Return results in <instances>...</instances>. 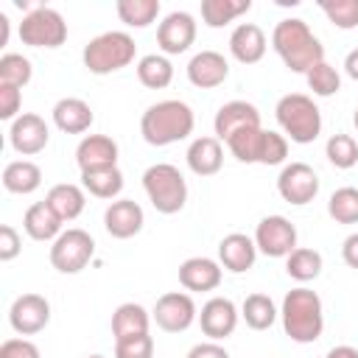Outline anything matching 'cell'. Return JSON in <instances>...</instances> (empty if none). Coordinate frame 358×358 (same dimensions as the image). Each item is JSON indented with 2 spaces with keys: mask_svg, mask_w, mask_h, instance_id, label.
<instances>
[{
  "mask_svg": "<svg viewBox=\"0 0 358 358\" xmlns=\"http://www.w3.org/2000/svg\"><path fill=\"white\" fill-rule=\"evenodd\" d=\"M20 39L28 48H59L67 39V22L56 8L34 6L20 22Z\"/></svg>",
  "mask_w": 358,
  "mask_h": 358,
  "instance_id": "7",
  "label": "cell"
},
{
  "mask_svg": "<svg viewBox=\"0 0 358 358\" xmlns=\"http://www.w3.org/2000/svg\"><path fill=\"white\" fill-rule=\"evenodd\" d=\"M341 257H344V263H347L350 268L358 271V232H352V235L344 238V243H341Z\"/></svg>",
  "mask_w": 358,
  "mask_h": 358,
  "instance_id": "47",
  "label": "cell"
},
{
  "mask_svg": "<svg viewBox=\"0 0 358 358\" xmlns=\"http://www.w3.org/2000/svg\"><path fill=\"white\" fill-rule=\"evenodd\" d=\"M324 157H327V162H330L333 168L350 171V168L358 165V140H355L352 134L338 131V134H333V137L324 143Z\"/></svg>",
  "mask_w": 358,
  "mask_h": 358,
  "instance_id": "35",
  "label": "cell"
},
{
  "mask_svg": "<svg viewBox=\"0 0 358 358\" xmlns=\"http://www.w3.org/2000/svg\"><path fill=\"white\" fill-rule=\"evenodd\" d=\"M187 168L196 173V176H215L224 165V148H221V140L218 137H196L190 145H187Z\"/></svg>",
  "mask_w": 358,
  "mask_h": 358,
  "instance_id": "25",
  "label": "cell"
},
{
  "mask_svg": "<svg viewBox=\"0 0 358 358\" xmlns=\"http://www.w3.org/2000/svg\"><path fill=\"white\" fill-rule=\"evenodd\" d=\"M324 358H358V350H355V347H350V344H338V347L327 350V355H324Z\"/></svg>",
  "mask_w": 358,
  "mask_h": 358,
  "instance_id": "49",
  "label": "cell"
},
{
  "mask_svg": "<svg viewBox=\"0 0 358 358\" xmlns=\"http://www.w3.org/2000/svg\"><path fill=\"white\" fill-rule=\"evenodd\" d=\"M117 143L109 134H84L81 143L76 145V165L78 171H95V168H109L117 165Z\"/></svg>",
  "mask_w": 358,
  "mask_h": 358,
  "instance_id": "19",
  "label": "cell"
},
{
  "mask_svg": "<svg viewBox=\"0 0 358 358\" xmlns=\"http://www.w3.org/2000/svg\"><path fill=\"white\" fill-rule=\"evenodd\" d=\"M255 246L266 257H288L296 249V227L285 215H266L255 227Z\"/></svg>",
  "mask_w": 358,
  "mask_h": 358,
  "instance_id": "10",
  "label": "cell"
},
{
  "mask_svg": "<svg viewBox=\"0 0 358 358\" xmlns=\"http://www.w3.org/2000/svg\"><path fill=\"white\" fill-rule=\"evenodd\" d=\"M196 115L193 109L179 98H165L151 103L140 117V134L148 145H173L179 140H187L193 134Z\"/></svg>",
  "mask_w": 358,
  "mask_h": 358,
  "instance_id": "2",
  "label": "cell"
},
{
  "mask_svg": "<svg viewBox=\"0 0 358 358\" xmlns=\"http://www.w3.org/2000/svg\"><path fill=\"white\" fill-rule=\"evenodd\" d=\"M271 48L282 59V64L291 73H308L313 64L324 62V48L319 36L310 31V25L299 17L280 20L271 31Z\"/></svg>",
  "mask_w": 358,
  "mask_h": 358,
  "instance_id": "1",
  "label": "cell"
},
{
  "mask_svg": "<svg viewBox=\"0 0 358 358\" xmlns=\"http://www.w3.org/2000/svg\"><path fill=\"white\" fill-rule=\"evenodd\" d=\"M143 224H145V213L134 199H115L103 210V229L117 241L134 238L143 229Z\"/></svg>",
  "mask_w": 358,
  "mask_h": 358,
  "instance_id": "16",
  "label": "cell"
},
{
  "mask_svg": "<svg viewBox=\"0 0 358 358\" xmlns=\"http://www.w3.org/2000/svg\"><path fill=\"white\" fill-rule=\"evenodd\" d=\"M322 266H324L322 255H319L316 249H310V246H296V249L285 257V274H288L291 280H296V282H310V280H316V277L322 274Z\"/></svg>",
  "mask_w": 358,
  "mask_h": 358,
  "instance_id": "32",
  "label": "cell"
},
{
  "mask_svg": "<svg viewBox=\"0 0 358 358\" xmlns=\"http://www.w3.org/2000/svg\"><path fill=\"white\" fill-rule=\"evenodd\" d=\"M319 8L336 28L341 31L358 28V0H322Z\"/></svg>",
  "mask_w": 358,
  "mask_h": 358,
  "instance_id": "40",
  "label": "cell"
},
{
  "mask_svg": "<svg viewBox=\"0 0 358 358\" xmlns=\"http://www.w3.org/2000/svg\"><path fill=\"white\" fill-rule=\"evenodd\" d=\"M277 193L288 204H310L319 193V173L308 162H288L277 176Z\"/></svg>",
  "mask_w": 358,
  "mask_h": 358,
  "instance_id": "11",
  "label": "cell"
},
{
  "mask_svg": "<svg viewBox=\"0 0 358 358\" xmlns=\"http://www.w3.org/2000/svg\"><path fill=\"white\" fill-rule=\"evenodd\" d=\"M288 157V137L282 131H263V143H260V157L257 165H282Z\"/></svg>",
  "mask_w": 358,
  "mask_h": 358,
  "instance_id": "41",
  "label": "cell"
},
{
  "mask_svg": "<svg viewBox=\"0 0 358 358\" xmlns=\"http://www.w3.org/2000/svg\"><path fill=\"white\" fill-rule=\"evenodd\" d=\"M352 123H355V131H358V106H355V115H352Z\"/></svg>",
  "mask_w": 358,
  "mask_h": 358,
  "instance_id": "51",
  "label": "cell"
},
{
  "mask_svg": "<svg viewBox=\"0 0 358 358\" xmlns=\"http://www.w3.org/2000/svg\"><path fill=\"white\" fill-rule=\"evenodd\" d=\"M143 190L151 207L162 215H173L187 204V182L171 162H154L143 171Z\"/></svg>",
  "mask_w": 358,
  "mask_h": 358,
  "instance_id": "6",
  "label": "cell"
},
{
  "mask_svg": "<svg viewBox=\"0 0 358 358\" xmlns=\"http://www.w3.org/2000/svg\"><path fill=\"white\" fill-rule=\"evenodd\" d=\"M327 215L336 224H358V187H336L327 199Z\"/></svg>",
  "mask_w": 358,
  "mask_h": 358,
  "instance_id": "36",
  "label": "cell"
},
{
  "mask_svg": "<svg viewBox=\"0 0 358 358\" xmlns=\"http://www.w3.org/2000/svg\"><path fill=\"white\" fill-rule=\"evenodd\" d=\"M42 185V168L31 159H14L3 168V187L14 196H28L39 190Z\"/></svg>",
  "mask_w": 358,
  "mask_h": 358,
  "instance_id": "28",
  "label": "cell"
},
{
  "mask_svg": "<svg viewBox=\"0 0 358 358\" xmlns=\"http://www.w3.org/2000/svg\"><path fill=\"white\" fill-rule=\"evenodd\" d=\"M159 0H117L115 11L129 28H148L159 17Z\"/></svg>",
  "mask_w": 358,
  "mask_h": 358,
  "instance_id": "34",
  "label": "cell"
},
{
  "mask_svg": "<svg viewBox=\"0 0 358 358\" xmlns=\"http://www.w3.org/2000/svg\"><path fill=\"white\" fill-rule=\"evenodd\" d=\"M95 255V241L87 229L70 227L50 243V266L59 274H78Z\"/></svg>",
  "mask_w": 358,
  "mask_h": 358,
  "instance_id": "8",
  "label": "cell"
},
{
  "mask_svg": "<svg viewBox=\"0 0 358 358\" xmlns=\"http://www.w3.org/2000/svg\"><path fill=\"white\" fill-rule=\"evenodd\" d=\"M224 268L213 257H187L179 266V282L185 291H215L221 285Z\"/></svg>",
  "mask_w": 358,
  "mask_h": 358,
  "instance_id": "22",
  "label": "cell"
},
{
  "mask_svg": "<svg viewBox=\"0 0 358 358\" xmlns=\"http://www.w3.org/2000/svg\"><path fill=\"white\" fill-rule=\"evenodd\" d=\"M266 48H268V39L263 28L255 22H241L229 34V53L241 64H257L266 56Z\"/></svg>",
  "mask_w": 358,
  "mask_h": 358,
  "instance_id": "20",
  "label": "cell"
},
{
  "mask_svg": "<svg viewBox=\"0 0 358 358\" xmlns=\"http://www.w3.org/2000/svg\"><path fill=\"white\" fill-rule=\"evenodd\" d=\"M277 316H280V310L268 294H249L241 305V319L252 330H268L277 322Z\"/></svg>",
  "mask_w": 358,
  "mask_h": 358,
  "instance_id": "31",
  "label": "cell"
},
{
  "mask_svg": "<svg viewBox=\"0 0 358 358\" xmlns=\"http://www.w3.org/2000/svg\"><path fill=\"white\" fill-rule=\"evenodd\" d=\"M280 319H282V330L291 341L296 344H313L319 341L322 330H324V305L322 296L305 285L291 288L282 296L280 305Z\"/></svg>",
  "mask_w": 358,
  "mask_h": 358,
  "instance_id": "3",
  "label": "cell"
},
{
  "mask_svg": "<svg viewBox=\"0 0 358 358\" xmlns=\"http://www.w3.org/2000/svg\"><path fill=\"white\" fill-rule=\"evenodd\" d=\"M34 76L31 59L22 53H3L0 56V84H11V87H25Z\"/></svg>",
  "mask_w": 358,
  "mask_h": 358,
  "instance_id": "39",
  "label": "cell"
},
{
  "mask_svg": "<svg viewBox=\"0 0 358 358\" xmlns=\"http://www.w3.org/2000/svg\"><path fill=\"white\" fill-rule=\"evenodd\" d=\"M8 42V17L0 11V48Z\"/></svg>",
  "mask_w": 358,
  "mask_h": 358,
  "instance_id": "50",
  "label": "cell"
},
{
  "mask_svg": "<svg viewBox=\"0 0 358 358\" xmlns=\"http://www.w3.org/2000/svg\"><path fill=\"white\" fill-rule=\"evenodd\" d=\"M263 131H266L263 126H257V129H243V131H238V134H232V137L227 140V148L232 151V157H235L238 162L252 165V162H257V157H260Z\"/></svg>",
  "mask_w": 358,
  "mask_h": 358,
  "instance_id": "38",
  "label": "cell"
},
{
  "mask_svg": "<svg viewBox=\"0 0 358 358\" xmlns=\"http://www.w3.org/2000/svg\"><path fill=\"white\" fill-rule=\"evenodd\" d=\"M151 319L157 322L159 330L165 333H185L193 322H199V308L190 294L185 291H168L157 299Z\"/></svg>",
  "mask_w": 358,
  "mask_h": 358,
  "instance_id": "9",
  "label": "cell"
},
{
  "mask_svg": "<svg viewBox=\"0 0 358 358\" xmlns=\"http://www.w3.org/2000/svg\"><path fill=\"white\" fill-rule=\"evenodd\" d=\"M50 115H53V126L64 134H84V131H90V126L95 120L92 106L84 98H73V95L59 98L53 103Z\"/></svg>",
  "mask_w": 358,
  "mask_h": 358,
  "instance_id": "23",
  "label": "cell"
},
{
  "mask_svg": "<svg viewBox=\"0 0 358 358\" xmlns=\"http://www.w3.org/2000/svg\"><path fill=\"white\" fill-rule=\"evenodd\" d=\"M48 140H50V129H48L45 117H39L34 112H22L8 126V143L22 157H34V154L45 151Z\"/></svg>",
  "mask_w": 358,
  "mask_h": 358,
  "instance_id": "15",
  "label": "cell"
},
{
  "mask_svg": "<svg viewBox=\"0 0 358 358\" xmlns=\"http://www.w3.org/2000/svg\"><path fill=\"white\" fill-rule=\"evenodd\" d=\"M50 322V302L42 294H20L8 308V324L20 336H36Z\"/></svg>",
  "mask_w": 358,
  "mask_h": 358,
  "instance_id": "12",
  "label": "cell"
},
{
  "mask_svg": "<svg viewBox=\"0 0 358 358\" xmlns=\"http://www.w3.org/2000/svg\"><path fill=\"white\" fill-rule=\"evenodd\" d=\"M196 42V20L187 11H171L157 25V45L165 56H179Z\"/></svg>",
  "mask_w": 358,
  "mask_h": 358,
  "instance_id": "14",
  "label": "cell"
},
{
  "mask_svg": "<svg viewBox=\"0 0 358 358\" xmlns=\"http://www.w3.org/2000/svg\"><path fill=\"white\" fill-rule=\"evenodd\" d=\"M229 76V62L218 50H199L187 62V81L199 90H215L227 81Z\"/></svg>",
  "mask_w": 358,
  "mask_h": 358,
  "instance_id": "18",
  "label": "cell"
},
{
  "mask_svg": "<svg viewBox=\"0 0 358 358\" xmlns=\"http://www.w3.org/2000/svg\"><path fill=\"white\" fill-rule=\"evenodd\" d=\"M252 8V0H201V20L207 28H224Z\"/></svg>",
  "mask_w": 358,
  "mask_h": 358,
  "instance_id": "33",
  "label": "cell"
},
{
  "mask_svg": "<svg viewBox=\"0 0 358 358\" xmlns=\"http://www.w3.org/2000/svg\"><path fill=\"white\" fill-rule=\"evenodd\" d=\"M274 117H277L280 131L296 145H308L322 134V112L316 101L305 92L282 95L274 106Z\"/></svg>",
  "mask_w": 358,
  "mask_h": 358,
  "instance_id": "4",
  "label": "cell"
},
{
  "mask_svg": "<svg viewBox=\"0 0 358 358\" xmlns=\"http://www.w3.org/2000/svg\"><path fill=\"white\" fill-rule=\"evenodd\" d=\"M45 201L53 207V213L62 221H76L87 207V190L81 185H73V182H59L48 190Z\"/></svg>",
  "mask_w": 358,
  "mask_h": 358,
  "instance_id": "26",
  "label": "cell"
},
{
  "mask_svg": "<svg viewBox=\"0 0 358 358\" xmlns=\"http://www.w3.org/2000/svg\"><path fill=\"white\" fill-rule=\"evenodd\" d=\"M137 56L134 36L126 31H103L84 45L81 62L92 76H109L129 67Z\"/></svg>",
  "mask_w": 358,
  "mask_h": 358,
  "instance_id": "5",
  "label": "cell"
},
{
  "mask_svg": "<svg viewBox=\"0 0 358 358\" xmlns=\"http://www.w3.org/2000/svg\"><path fill=\"white\" fill-rule=\"evenodd\" d=\"M257 260V246H255V238L243 235V232H229L221 238L218 243V263L232 271V274H243L255 266Z\"/></svg>",
  "mask_w": 358,
  "mask_h": 358,
  "instance_id": "21",
  "label": "cell"
},
{
  "mask_svg": "<svg viewBox=\"0 0 358 358\" xmlns=\"http://www.w3.org/2000/svg\"><path fill=\"white\" fill-rule=\"evenodd\" d=\"M0 358H42V352L31 338H6L0 344Z\"/></svg>",
  "mask_w": 358,
  "mask_h": 358,
  "instance_id": "44",
  "label": "cell"
},
{
  "mask_svg": "<svg viewBox=\"0 0 358 358\" xmlns=\"http://www.w3.org/2000/svg\"><path fill=\"white\" fill-rule=\"evenodd\" d=\"M148 324H151V313L140 302H123L112 313V336H115V341L131 338V336H143V333H148Z\"/></svg>",
  "mask_w": 358,
  "mask_h": 358,
  "instance_id": "27",
  "label": "cell"
},
{
  "mask_svg": "<svg viewBox=\"0 0 358 358\" xmlns=\"http://www.w3.org/2000/svg\"><path fill=\"white\" fill-rule=\"evenodd\" d=\"M137 78L148 90H165L173 81V64L165 53H145L137 62Z\"/></svg>",
  "mask_w": 358,
  "mask_h": 358,
  "instance_id": "30",
  "label": "cell"
},
{
  "mask_svg": "<svg viewBox=\"0 0 358 358\" xmlns=\"http://www.w3.org/2000/svg\"><path fill=\"white\" fill-rule=\"evenodd\" d=\"M185 358H229V352L224 350V344H218V341H199V344H193L190 350H187V355Z\"/></svg>",
  "mask_w": 358,
  "mask_h": 358,
  "instance_id": "46",
  "label": "cell"
},
{
  "mask_svg": "<svg viewBox=\"0 0 358 358\" xmlns=\"http://www.w3.org/2000/svg\"><path fill=\"white\" fill-rule=\"evenodd\" d=\"M81 187L95 199H117L120 190H123V173H120L117 165L84 171L81 173Z\"/></svg>",
  "mask_w": 358,
  "mask_h": 358,
  "instance_id": "29",
  "label": "cell"
},
{
  "mask_svg": "<svg viewBox=\"0 0 358 358\" xmlns=\"http://www.w3.org/2000/svg\"><path fill=\"white\" fill-rule=\"evenodd\" d=\"M257 126H260V112L249 101H227L224 106H218V112L213 117V129L221 143H227L232 134H238L243 129H257Z\"/></svg>",
  "mask_w": 358,
  "mask_h": 358,
  "instance_id": "17",
  "label": "cell"
},
{
  "mask_svg": "<svg viewBox=\"0 0 358 358\" xmlns=\"http://www.w3.org/2000/svg\"><path fill=\"white\" fill-rule=\"evenodd\" d=\"M115 358H154V338L148 333L115 341Z\"/></svg>",
  "mask_w": 358,
  "mask_h": 358,
  "instance_id": "42",
  "label": "cell"
},
{
  "mask_svg": "<svg viewBox=\"0 0 358 358\" xmlns=\"http://www.w3.org/2000/svg\"><path fill=\"white\" fill-rule=\"evenodd\" d=\"M62 218L53 213V207L48 204V201H34L28 210H25V215H22V229H25V235L31 238V241H39V243H45V241H56L64 229H62Z\"/></svg>",
  "mask_w": 358,
  "mask_h": 358,
  "instance_id": "24",
  "label": "cell"
},
{
  "mask_svg": "<svg viewBox=\"0 0 358 358\" xmlns=\"http://www.w3.org/2000/svg\"><path fill=\"white\" fill-rule=\"evenodd\" d=\"M344 73H347L352 81H358V48H352V50L344 56Z\"/></svg>",
  "mask_w": 358,
  "mask_h": 358,
  "instance_id": "48",
  "label": "cell"
},
{
  "mask_svg": "<svg viewBox=\"0 0 358 358\" xmlns=\"http://www.w3.org/2000/svg\"><path fill=\"white\" fill-rule=\"evenodd\" d=\"M87 358H103V355H87Z\"/></svg>",
  "mask_w": 358,
  "mask_h": 358,
  "instance_id": "52",
  "label": "cell"
},
{
  "mask_svg": "<svg viewBox=\"0 0 358 358\" xmlns=\"http://www.w3.org/2000/svg\"><path fill=\"white\" fill-rule=\"evenodd\" d=\"M305 81H308V90L316 95V98H330L341 90V76L338 70L330 64V62H319L313 64L308 73H305Z\"/></svg>",
  "mask_w": 358,
  "mask_h": 358,
  "instance_id": "37",
  "label": "cell"
},
{
  "mask_svg": "<svg viewBox=\"0 0 358 358\" xmlns=\"http://www.w3.org/2000/svg\"><path fill=\"white\" fill-rule=\"evenodd\" d=\"M241 310L229 296H210L199 310V327L210 341H224L235 333Z\"/></svg>",
  "mask_w": 358,
  "mask_h": 358,
  "instance_id": "13",
  "label": "cell"
},
{
  "mask_svg": "<svg viewBox=\"0 0 358 358\" xmlns=\"http://www.w3.org/2000/svg\"><path fill=\"white\" fill-rule=\"evenodd\" d=\"M20 106H22V92H20V87L0 84V117H3V120H17V117H20Z\"/></svg>",
  "mask_w": 358,
  "mask_h": 358,
  "instance_id": "43",
  "label": "cell"
},
{
  "mask_svg": "<svg viewBox=\"0 0 358 358\" xmlns=\"http://www.w3.org/2000/svg\"><path fill=\"white\" fill-rule=\"evenodd\" d=\"M20 252H22V238H20V232H17L11 224H3V227H0V260H3V263H11Z\"/></svg>",
  "mask_w": 358,
  "mask_h": 358,
  "instance_id": "45",
  "label": "cell"
}]
</instances>
